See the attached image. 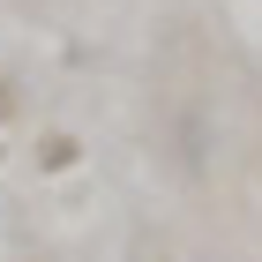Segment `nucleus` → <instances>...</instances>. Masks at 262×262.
I'll list each match as a JSON object with an SVG mask.
<instances>
[{"instance_id": "obj_1", "label": "nucleus", "mask_w": 262, "mask_h": 262, "mask_svg": "<svg viewBox=\"0 0 262 262\" xmlns=\"http://www.w3.org/2000/svg\"><path fill=\"white\" fill-rule=\"evenodd\" d=\"M202 262H225V255H202Z\"/></svg>"}]
</instances>
